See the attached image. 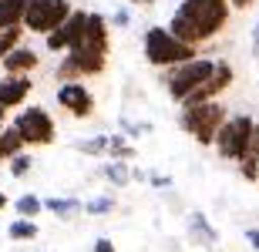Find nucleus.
<instances>
[{
    "label": "nucleus",
    "instance_id": "1",
    "mask_svg": "<svg viewBox=\"0 0 259 252\" xmlns=\"http://www.w3.org/2000/svg\"><path fill=\"white\" fill-rule=\"evenodd\" d=\"M229 0H182V7L172 14V30L179 40L185 44H202V40L215 37L222 27H226V20H229Z\"/></svg>",
    "mask_w": 259,
    "mask_h": 252
},
{
    "label": "nucleus",
    "instance_id": "2",
    "mask_svg": "<svg viewBox=\"0 0 259 252\" xmlns=\"http://www.w3.org/2000/svg\"><path fill=\"white\" fill-rule=\"evenodd\" d=\"M108 64V24L101 14H88L84 37L77 40L74 51H67V58L61 61V68L54 71L58 78H77V74H101Z\"/></svg>",
    "mask_w": 259,
    "mask_h": 252
},
{
    "label": "nucleus",
    "instance_id": "3",
    "mask_svg": "<svg viewBox=\"0 0 259 252\" xmlns=\"http://www.w3.org/2000/svg\"><path fill=\"white\" fill-rule=\"evenodd\" d=\"M145 58L158 64V68H182L189 61H195V47L179 40L168 27H152L145 34Z\"/></svg>",
    "mask_w": 259,
    "mask_h": 252
},
{
    "label": "nucleus",
    "instance_id": "4",
    "mask_svg": "<svg viewBox=\"0 0 259 252\" xmlns=\"http://www.w3.org/2000/svg\"><path fill=\"white\" fill-rule=\"evenodd\" d=\"M226 108L219 101H205V105H189L182 108V128L199 141V145H215L222 125H226Z\"/></svg>",
    "mask_w": 259,
    "mask_h": 252
},
{
    "label": "nucleus",
    "instance_id": "5",
    "mask_svg": "<svg viewBox=\"0 0 259 252\" xmlns=\"http://www.w3.org/2000/svg\"><path fill=\"white\" fill-rule=\"evenodd\" d=\"M215 68H219V61H209V58H195V61H189V64H182V68H172L168 74H165L168 94L185 105L195 87H202L212 74H215Z\"/></svg>",
    "mask_w": 259,
    "mask_h": 252
},
{
    "label": "nucleus",
    "instance_id": "6",
    "mask_svg": "<svg viewBox=\"0 0 259 252\" xmlns=\"http://www.w3.org/2000/svg\"><path fill=\"white\" fill-rule=\"evenodd\" d=\"M71 14L74 10L67 0H30L27 14H24V27L37 30V34H54Z\"/></svg>",
    "mask_w": 259,
    "mask_h": 252
},
{
    "label": "nucleus",
    "instance_id": "7",
    "mask_svg": "<svg viewBox=\"0 0 259 252\" xmlns=\"http://www.w3.org/2000/svg\"><path fill=\"white\" fill-rule=\"evenodd\" d=\"M252 131H256V121L249 115H236L229 118L226 125H222L219 138H215V148H219L222 158H229V162H242L246 155V145H249Z\"/></svg>",
    "mask_w": 259,
    "mask_h": 252
},
{
    "label": "nucleus",
    "instance_id": "8",
    "mask_svg": "<svg viewBox=\"0 0 259 252\" xmlns=\"http://www.w3.org/2000/svg\"><path fill=\"white\" fill-rule=\"evenodd\" d=\"M14 128L20 131L24 145H30V148L54 141V121H51V115L44 108H24L17 115V121H14Z\"/></svg>",
    "mask_w": 259,
    "mask_h": 252
},
{
    "label": "nucleus",
    "instance_id": "9",
    "mask_svg": "<svg viewBox=\"0 0 259 252\" xmlns=\"http://www.w3.org/2000/svg\"><path fill=\"white\" fill-rule=\"evenodd\" d=\"M84 27H88V14L84 10H74L54 34H48V51H54V54L58 51H74L77 40L84 37Z\"/></svg>",
    "mask_w": 259,
    "mask_h": 252
},
{
    "label": "nucleus",
    "instance_id": "10",
    "mask_svg": "<svg viewBox=\"0 0 259 252\" xmlns=\"http://www.w3.org/2000/svg\"><path fill=\"white\" fill-rule=\"evenodd\" d=\"M232 84V64L229 61H219V68H215V74H212L209 81L202 87H195L192 94H189V101H185V108L189 105H205V101H215V97L226 91V87Z\"/></svg>",
    "mask_w": 259,
    "mask_h": 252
},
{
    "label": "nucleus",
    "instance_id": "11",
    "mask_svg": "<svg viewBox=\"0 0 259 252\" xmlns=\"http://www.w3.org/2000/svg\"><path fill=\"white\" fill-rule=\"evenodd\" d=\"M58 105L67 108L74 118H88L91 111H95V97H91V91H88L84 84L67 81V84H61V91H58Z\"/></svg>",
    "mask_w": 259,
    "mask_h": 252
},
{
    "label": "nucleus",
    "instance_id": "12",
    "mask_svg": "<svg viewBox=\"0 0 259 252\" xmlns=\"http://www.w3.org/2000/svg\"><path fill=\"white\" fill-rule=\"evenodd\" d=\"M189 235H192V242L205 245V249H215V245H219V232L209 225V219H205L202 212L189 215Z\"/></svg>",
    "mask_w": 259,
    "mask_h": 252
},
{
    "label": "nucleus",
    "instance_id": "13",
    "mask_svg": "<svg viewBox=\"0 0 259 252\" xmlns=\"http://www.w3.org/2000/svg\"><path fill=\"white\" fill-rule=\"evenodd\" d=\"M30 94V78H4L0 81V108H14Z\"/></svg>",
    "mask_w": 259,
    "mask_h": 252
},
{
    "label": "nucleus",
    "instance_id": "14",
    "mask_svg": "<svg viewBox=\"0 0 259 252\" xmlns=\"http://www.w3.org/2000/svg\"><path fill=\"white\" fill-rule=\"evenodd\" d=\"M30 0H0V30L24 27V14H27Z\"/></svg>",
    "mask_w": 259,
    "mask_h": 252
},
{
    "label": "nucleus",
    "instance_id": "15",
    "mask_svg": "<svg viewBox=\"0 0 259 252\" xmlns=\"http://www.w3.org/2000/svg\"><path fill=\"white\" fill-rule=\"evenodd\" d=\"M4 68H7L10 74H20V78H24V74H30V71L37 68V54L30 47H17L10 58H4Z\"/></svg>",
    "mask_w": 259,
    "mask_h": 252
},
{
    "label": "nucleus",
    "instance_id": "16",
    "mask_svg": "<svg viewBox=\"0 0 259 252\" xmlns=\"http://www.w3.org/2000/svg\"><path fill=\"white\" fill-rule=\"evenodd\" d=\"M20 148H24V138H20V131H17L14 125L4 128V138H0V162H4V158H10V162H14V158L20 155Z\"/></svg>",
    "mask_w": 259,
    "mask_h": 252
},
{
    "label": "nucleus",
    "instance_id": "17",
    "mask_svg": "<svg viewBox=\"0 0 259 252\" xmlns=\"http://www.w3.org/2000/svg\"><path fill=\"white\" fill-rule=\"evenodd\" d=\"M44 209H48V212H54L58 219H74L84 205L77 202V198H48V202H44Z\"/></svg>",
    "mask_w": 259,
    "mask_h": 252
},
{
    "label": "nucleus",
    "instance_id": "18",
    "mask_svg": "<svg viewBox=\"0 0 259 252\" xmlns=\"http://www.w3.org/2000/svg\"><path fill=\"white\" fill-rule=\"evenodd\" d=\"M105 178L111 185H128L135 178V168H128V162H108L105 165Z\"/></svg>",
    "mask_w": 259,
    "mask_h": 252
},
{
    "label": "nucleus",
    "instance_id": "19",
    "mask_svg": "<svg viewBox=\"0 0 259 252\" xmlns=\"http://www.w3.org/2000/svg\"><path fill=\"white\" fill-rule=\"evenodd\" d=\"M14 209H17V215H20V219H30V222H34V215H37V212H44V202H40L37 195H20Z\"/></svg>",
    "mask_w": 259,
    "mask_h": 252
},
{
    "label": "nucleus",
    "instance_id": "20",
    "mask_svg": "<svg viewBox=\"0 0 259 252\" xmlns=\"http://www.w3.org/2000/svg\"><path fill=\"white\" fill-rule=\"evenodd\" d=\"M7 235L14 239V242H27V239H34V235H37V225L30 222V219H17V222H10Z\"/></svg>",
    "mask_w": 259,
    "mask_h": 252
},
{
    "label": "nucleus",
    "instance_id": "21",
    "mask_svg": "<svg viewBox=\"0 0 259 252\" xmlns=\"http://www.w3.org/2000/svg\"><path fill=\"white\" fill-rule=\"evenodd\" d=\"M108 152L115 155V162H128V158L135 155V148L128 145L121 135H108Z\"/></svg>",
    "mask_w": 259,
    "mask_h": 252
},
{
    "label": "nucleus",
    "instance_id": "22",
    "mask_svg": "<svg viewBox=\"0 0 259 252\" xmlns=\"http://www.w3.org/2000/svg\"><path fill=\"white\" fill-rule=\"evenodd\" d=\"M17 40H20V27L0 30V58H10V54L17 51Z\"/></svg>",
    "mask_w": 259,
    "mask_h": 252
},
{
    "label": "nucleus",
    "instance_id": "23",
    "mask_svg": "<svg viewBox=\"0 0 259 252\" xmlns=\"http://www.w3.org/2000/svg\"><path fill=\"white\" fill-rule=\"evenodd\" d=\"M115 209V198L111 195H101V198H91V202H84V212L88 215H108Z\"/></svg>",
    "mask_w": 259,
    "mask_h": 252
},
{
    "label": "nucleus",
    "instance_id": "24",
    "mask_svg": "<svg viewBox=\"0 0 259 252\" xmlns=\"http://www.w3.org/2000/svg\"><path fill=\"white\" fill-rule=\"evenodd\" d=\"M81 152L84 155H101V152H108V135H95V138H88V141H81Z\"/></svg>",
    "mask_w": 259,
    "mask_h": 252
},
{
    "label": "nucleus",
    "instance_id": "25",
    "mask_svg": "<svg viewBox=\"0 0 259 252\" xmlns=\"http://www.w3.org/2000/svg\"><path fill=\"white\" fill-rule=\"evenodd\" d=\"M30 165H34V158H30V155H17L14 162H10V175H14V178H20V175L30 172Z\"/></svg>",
    "mask_w": 259,
    "mask_h": 252
},
{
    "label": "nucleus",
    "instance_id": "26",
    "mask_svg": "<svg viewBox=\"0 0 259 252\" xmlns=\"http://www.w3.org/2000/svg\"><path fill=\"white\" fill-rule=\"evenodd\" d=\"M121 128H125L128 138H142L145 131H148V125H135V121H121Z\"/></svg>",
    "mask_w": 259,
    "mask_h": 252
},
{
    "label": "nucleus",
    "instance_id": "27",
    "mask_svg": "<svg viewBox=\"0 0 259 252\" xmlns=\"http://www.w3.org/2000/svg\"><path fill=\"white\" fill-rule=\"evenodd\" d=\"M148 182H152L155 188H168V185H172V178H168V175H158V172H152V175H148Z\"/></svg>",
    "mask_w": 259,
    "mask_h": 252
},
{
    "label": "nucleus",
    "instance_id": "28",
    "mask_svg": "<svg viewBox=\"0 0 259 252\" xmlns=\"http://www.w3.org/2000/svg\"><path fill=\"white\" fill-rule=\"evenodd\" d=\"M111 24H115V27H121V30H125L128 24H132V17H128V10H115V17H111Z\"/></svg>",
    "mask_w": 259,
    "mask_h": 252
},
{
    "label": "nucleus",
    "instance_id": "29",
    "mask_svg": "<svg viewBox=\"0 0 259 252\" xmlns=\"http://www.w3.org/2000/svg\"><path fill=\"white\" fill-rule=\"evenodd\" d=\"M91 252H115V242H111V239H98Z\"/></svg>",
    "mask_w": 259,
    "mask_h": 252
},
{
    "label": "nucleus",
    "instance_id": "30",
    "mask_svg": "<svg viewBox=\"0 0 259 252\" xmlns=\"http://www.w3.org/2000/svg\"><path fill=\"white\" fill-rule=\"evenodd\" d=\"M246 239H249V245L259 252V229H246Z\"/></svg>",
    "mask_w": 259,
    "mask_h": 252
},
{
    "label": "nucleus",
    "instance_id": "31",
    "mask_svg": "<svg viewBox=\"0 0 259 252\" xmlns=\"http://www.w3.org/2000/svg\"><path fill=\"white\" fill-rule=\"evenodd\" d=\"M252 54L259 58V20H256V27H252Z\"/></svg>",
    "mask_w": 259,
    "mask_h": 252
},
{
    "label": "nucleus",
    "instance_id": "32",
    "mask_svg": "<svg viewBox=\"0 0 259 252\" xmlns=\"http://www.w3.org/2000/svg\"><path fill=\"white\" fill-rule=\"evenodd\" d=\"M229 4H232V7H249L252 0H229Z\"/></svg>",
    "mask_w": 259,
    "mask_h": 252
},
{
    "label": "nucleus",
    "instance_id": "33",
    "mask_svg": "<svg viewBox=\"0 0 259 252\" xmlns=\"http://www.w3.org/2000/svg\"><path fill=\"white\" fill-rule=\"evenodd\" d=\"M4 209H7V195L0 192V212H4Z\"/></svg>",
    "mask_w": 259,
    "mask_h": 252
},
{
    "label": "nucleus",
    "instance_id": "34",
    "mask_svg": "<svg viewBox=\"0 0 259 252\" xmlns=\"http://www.w3.org/2000/svg\"><path fill=\"white\" fill-rule=\"evenodd\" d=\"M0 138H4V108H0Z\"/></svg>",
    "mask_w": 259,
    "mask_h": 252
},
{
    "label": "nucleus",
    "instance_id": "35",
    "mask_svg": "<svg viewBox=\"0 0 259 252\" xmlns=\"http://www.w3.org/2000/svg\"><path fill=\"white\" fill-rule=\"evenodd\" d=\"M128 4H152V0H128Z\"/></svg>",
    "mask_w": 259,
    "mask_h": 252
}]
</instances>
